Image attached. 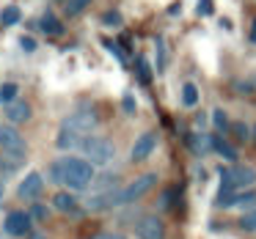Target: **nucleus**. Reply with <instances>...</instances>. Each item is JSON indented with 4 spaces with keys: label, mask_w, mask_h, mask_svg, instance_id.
Returning a JSON list of instances; mask_svg holds the SVG:
<instances>
[{
    "label": "nucleus",
    "mask_w": 256,
    "mask_h": 239,
    "mask_svg": "<svg viewBox=\"0 0 256 239\" xmlns=\"http://www.w3.org/2000/svg\"><path fill=\"white\" fill-rule=\"evenodd\" d=\"M94 165L86 157H64V184L74 193H83L86 187L94 184Z\"/></svg>",
    "instance_id": "nucleus-1"
},
{
    "label": "nucleus",
    "mask_w": 256,
    "mask_h": 239,
    "mask_svg": "<svg viewBox=\"0 0 256 239\" xmlns=\"http://www.w3.org/2000/svg\"><path fill=\"white\" fill-rule=\"evenodd\" d=\"M80 151L86 154V160H88L91 165H108V162L116 157V146H113V140L100 138V135H88V138L80 140Z\"/></svg>",
    "instance_id": "nucleus-2"
},
{
    "label": "nucleus",
    "mask_w": 256,
    "mask_h": 239,
    "mask_svg": "<svg viewBox=\"0 0 256 239\" xmlns=\"http://www.w3.org/2000/svg\"><path fill=\"white\" fill-rule=\"evenodd\" d=\"M96 124H100V116H96L91 107H80V110L69 113V116L64 118L61 127H66V129H72V132H78L80 138H88V135L96 129Z\"/></svg>",
    "instance_id": "nucleus-3"
},
{
    "label": "nucleus",
    "mask_w": 256,
    "mask_h": 239,
    "mask_svg": "<svg viewBox=\"0 0 256 239\" xmlns=\"http://www.w3.org/2000/svg\"><path fill=\"white\" fill-rule=\"evenodd\" d=\"M0 151L3 154H28V143L14 124H0Z\"/></svg>",
    "instance_id": "nucleus-4"
},
{
    "label": "nucleus",
    "mask_w": 256,
    "mask_h": 239,
    "mask_svg": "<svg viewBox=\"0 0 256 239\" xmlns=\"http://www.w3.org/2000/svg\"><path fill=\"white\" fill-rule=\"evenodd\" d=\"M157 184V173H144V176L132 179V182L127 184V187L122 190V206L127 204H135L138 198H144L146 193H149L152 187Z\"/></svg>",
    "instance_id": "nucleus-5"
},
{
    "label": "nucleus",
    "mask_w": 256,
    "mask_h": 239,
    "mask_svg": "<svg viewBox=\"0 0 256 239\" xmlns=\"http://www.w3.org/2000/svg\"><path fill=\"white\" fill-rule=\"evenodd\" d=\"M30 228H34V220H30L28 212H8L6 220H3V231L8 234V237H28Z\"/></svg>",
    "instance_id": "nucleus-6"
},
{
    "label": "nucleus",
    "mask_w": 256,
    "mask_h": 239,
    "mask_svg": "<svg viewBox=\"0 0 256 239\" xmlns=\"http://www.w3.org/2000/svg\"><path fill=\"white\" fill-rule=\"evenodd\" d=\"M135 237L138 239H166V226H162L160 217L144 215L135 223Z\"/></svg>",
    "instance_id": "nucleus-7"
},
{
    "label": "nucleus",
    "mask_w": 256,
    "mask_h": 239,
    "mask_svg": "<svg viewBox=\"0 0 256 239\" xmlns=\"http://www.w3.org/2000/svg\"><path fill=\"white\" fill-rule=\"evenodd\" d=\"M116 206H122V187L110 190V193H91V198L86 201V209L91 212H108Z\"/></svg>",
    "instance_id": "nucleus-8"
},
{
    "label": "nucleus",
    "mask_w": 256,
    "mask_h": 239,
    "mask_svg": "<svg viewBox=\"0 0 256 239\" xmlns=\"http://www.w3.org/2000/svg\"><path fill=\"white\" fill-rule=\"evenodd\" d=\"M42 187H44V179H42V173H28V176L20 182V187H17V195L22 201H36L39 198V193H42Z\"/></svg>",
    "instance_id": "nucleus-9"
},
{
    "label": "nucleus",
    "mask_w": 256,
    "mask_h": 239,
    "mask_svg": "<svg viewBox=\"0 0 256 239\" xmlns=\"http://www.w3.org/2000/svg\"><path fill=\"white\" fill-rule=\"evenodd\" d=\"M228 179L242 193V190H250L256 184V171L250 165H234V168H228Z\"/></svg>",
    "instance_id": "nucleus-10"
},
{
    "label": "nucleus",
    "mask_w": 256,
    "mask_h": 239,
    "mask_svg": "<svg viewBox=\"0 0 256 239\" xmlns=\"http://www.w3.org/2000/svg\"><path fill=\"white\" fill-rule=\"evenodd\" d=\"M154 149H157V132H144V135H138V140H135L130 160H132V162H144Z\"/></svg>",
    "instance_id": "nucleus-11"
},
{
    "label": "nucleus",
    "mask_w": 256,
    "mask_h": 239,
    "mask_svg": "<svg viewBox=\"0 0 256 239\" xmlns=\"http://www.w3.org/2000/svg\"><path fill=\"white\" fill-rule=\"evenodd\" d=\"M237 195H240V190L234 187L232 179H228V168H220V190H218L215 206H232Z\"/></svg>",
    "instance_id": "nucleus-12"
},
{
    "label": "nucleus",
    "mask_w": 256,
    "mask_h": 239,
    "mask_svg": "<svg viewBox=\"0 0 256 239\" xmlns=\"http://www.w3.org/2000/svg\"><path fill=\"white\" fill-rule=\"evenodd\" d=\"M210 149L215 151L218 157H223L226 162H237V149H234V146L228 143L220 132H212L210 135Z\"/></svg>",
    "instance_id": "nucleus-13"
},
{
    "label": "nucleus",
    "mask_w": 256,
    "mask_h": 239,
    "mask_svg": "<svg viewBox=\"0 0 256 239\" xmlns=\"http://www.w3.org/2000/svg\"><path fill=\"white\" fill-rule=\"evenodd\" d=\"M6 118H8V124H14V127H17V124L30 121V105H28V102H22V99L6 105Z\"/></svg>",
    "instance_id": "nucleus-14"
},
{
    "label": "nucleus",
    "mask_w": 256,
    "mask_h": 239,
    "mask_svg": "<svg viewBox=\"0 0 256 239\" xmlns=\"http://www.w3.org/2000/svg\"><path fill=\"white\" fill-rule=\"evenodd\" d=\"M118 182H122V176H118L116 171H102L94 176V193H110V190H118Z\"/></svg>",
    "instance_id": "nucleus-15"
},
{
    "label": "nucleus",
    "mask_w": 256,
    "mask_h": 239,
    "mask_svg": "<svg viewBox=\"0 0 256 239\" xmlns=\"http://www.w3.org/2000/svg\"><path fill=\"white\" fill-rule=\"evenodd\" d=\"M34 25L42 30V33H47V36H61V33H64V25L58 22V17H56V14H50V11L42 14V17L36 19Z\"/></svg>",
    "instance_id": "nucleus-16"
},
{
    "label": "nucleus",
    "mask_w": 256,
    "mask_h": 239,
    "mask_svg": "<svg viewBox=\"0 0 256 239\" xmlns=\"http://www.w3.org/2000/svg\"><path fill=\"white\" fill-rule=\"evenodd\" d=\"M52 206H56L58 212H64V215H78L80 212V204H78V198H74L72 193H56Z\"/></svg>",
    "instance_id": "nucleus-17"
},
{
    "label": "nucleus",
    "mask_w": 256,
    "mask_h": 239,
    "mask_svg": "<svg viewBox=\"0 0 256 239\" xmlns=\"http://www.w3.org/2000/svg\"><path fill=\"white\" fill-rule=\"evenodd\" d=\"M80 135L78 132H72V129H66V127H61L58 129V138H56V146L61 151H69V149H80Z\"/></svg>",
    "instance_id": "nucleus-18"
},
{
    "label": "nucleus",
    "mask_w": 256,
    "mask_h": 239,
    "mask_svg": "<svg viewBox=\"0 0 256 239\" xmlns=\"http://www.w3.org/2000/svg\"><path fill=\"white\" fill-rule=\"evenodd\" d=\"M184 143H188V149L193 151L196 157H201L204 151H210V135H201V132H190L188 138H184Z\"/></svg>",
    "instance_id": "nucleus-19"
},
{
    "label": "nucleus",
    "mask_w": 256,
    "mask_h": 239,
    "mask_svg": "<svg viewBox=\"0 0 256 239\" xmlns=\"http://www.w3.org/2000/svg\"><path fill=\"white\" fill-rule=\"evenodd\" d=\"M232 209H242V212H254L256 209V190H242V193L234 198Z\"/></svg>",
    "instance_id": "nucleus-20"
},
{
    "label": "nucleus",
    "mask_w": 256,
    "mask_h": 239,
    "mask_svg": "<svg viewBox=\"0 0 256 239\" xmlns=\"http://www.w3.org/2000/svg\"><path fill=\"white\" fill-rule=\"evenodd\" d=\"M25 160H28V154H3L0 157V168H3V173H14L17 168L25 165Z\"/></svg>",
    "instance_id": "nucleus-21"
},
{
    "label": "nucleus",
    "mask_w": 256,
    "mask_h": 239,
    "mask_svg": "<svg viewBox=\"0 0 256 239\" xmlns=\"http://www.w3.org/2000/svg\"><path fill=\"white\" fill-rule=\"evenodd\" d=\"M182 105L184 107H196V105H198V85H196V83H184L182 85Z\"/></svg>",
    "instance_id": "nucleus-22"
},
{
    "label": "nucleus",
    "mask_w": 256,
    "mask_h": 239,
    "mask_svg": "<svg viewBox=\"0 0 256 239\" xmlns=\"http://www.w3.org/2000/svg\"><path fill=\"white\" fill-rule=\"evenodd\" d=\"M20 19H22L20 6H6V8H3V14H0V22H3V28H12V25H17Z\"/></svg>",
    "instance_id": "nucleus-23"
},
{
    "label": "nucleus",
    "mask_w": 256,
    "mask_h": 239,
    "mask_svg": "<svg viewBox=\"0 0 256 239\" xmlns=\"http://www.w3.org/2000/svg\"><path fill=\"white\" fill-rule=\"evenodd\" d=\"M88 6H91V0H66V3H64V14H66V17H78V14H83Z\"/></svg>",
    "instance_id": "nucleus-24"
},
{
    "label": "nucleus",
    "mask_w": 256,
    "mask_h": 239,
    "mask_svg": "<svg viewBox=\"0 0 256 239\" xmlns=\"http://www.w3.org/2000/svg\"><path fill=\"white\" fill-rule=\"evenodd\" d=\"M100 22L108 25V28H122V25H124V17L116 11V8H110V11H102Z\"/></svg>",
    "instance_id": "nucleus-25"
},
{
    "label": "nucleus",
    "mask_w": 256,
    "mask_h": 239,
    "mask_svg": "<svg viewBox=\"0 0 256 239\" xmlns=\"http://www.w3.org/2000/svg\"><path fill=\"white\" fill-rule=\"evenodd\" d=\"M17 94H20L17 83H3V88H0V102H3V105H12V102H17Z\"/></svg>",
    "instance_id": "nucleus-26"
},
{
    "label": "nucleus",
    "mask_w": 256,
    "mask_h": 239,
    "mask_svg": "<svg viewBox=\"0 0 256 239\" xmlns=\"http://www.w3.org/2000/svg\"><path fill=\"white\" fill-rule=\"evenodd\" d=\"M212 121H215V129L218 132H226V129H232V124H228V116H226V110H220V107H218V110H212Z\"/></svg>",
    "instance_id": "nucleus-27"
},
{
    "label": "nucleus",
    "mask_w": 256,
    "mask_h": 239,
    "mask_svg": "<svg viewBox=\"0 0 256 239\" xmlns=\"http://www.w3.org/2000/svg\"><path fill=\"white\" fill-rule=\"evenodd\" d=\"M138 77H140V83H146V85L154 80V72H152V66H149L146 58H138Z\"/></svg>",
    "instance_id": "nucleus-28"
},
{
    "label": "nucleus",
    "mask_w": 256,
    "mask_h": 239,
    "mask_svg": "<svg viewBox=\"0 0 256 239\" xmlns=\"http://www.w3.org/2000/svg\"><path fill=\"white\" fill-rule=\"evenodd\" d=\"M240 228H242V231H256V209L240 215Z\"/></svg>",
    "instance_id": "nucleus-29"
},
{
    "label": "nucleus",
    "mask_w": 256,
    "mask_h": 239,
    "mask_svg": "<svg viewBox=\"0 0 256 239\" xmlns=\"http://www.w3.org/2000/svg\"><path fill=\"white\" fill-rule=\"evenodd\" d=\"M50 179H52L56 184H64V157L50 165Z\"/></svg>",
    "instance_id": "nucleus-30"
},
{
    "label": "nucleus",
    "mask_w": 256,
    "mask_h": 239,
    "mask_svg": "<svg viewBox=\"0 0 256 239\" xmlns=\"http://www.w3.org/2000/svg\"><path fill=\"white\" fill-rule=\"evenodd\" d=\"M30 220H47V206L44 204H36L34 201V206H30Z\"/></svg>",
    "instance_id": "nucleus-31"
},
{
    "label": "nucleus",
    "mask_w": 256,
    "mask_h": 239,
    "mask_svg": "<svg viewBox=\"0 0 256 239\" xmlns=\"http://www.w3.org/2000/svg\"><path fill=\"white\" fill-rule=\"evenodd\" d=\"M166 69V44H162V39H157V72H162Z\"/></svg>",
    "instance_id": "nucleus-32"
},
{
    "label": "nucleus",
    "mask_w": 256,
    "mask_h": 239,
    "mask_svg": "<svg viewBox=\"0 0 256 239\" xmlns=\"http://www.w3.org/2000/svg\"><path fill=\"white\" fill-rule=\"evenodd\" d=\"M122 107H124V113H127V116H135V96L132 94H124L122 96Z\"/></svg>",
    "instance_id": "nucleus-33"
},
{
    "label": "nucleus",
    "mask_w": 256,
    "mask_h": 239,
    "mask_svg": "<svg viewBox=\"0 0 256 239\" xmlns=\"http://www.w3.org/2000/svg\"><path fill=\"white\" fill-rule=\"evenodd\" d=\"M20 47H22L25 52H36V39H30V36H20Z\"/></svg>",
    "instance_id": "nucleus-34"
},
{
    "label": "nucleus",
    "mask_w": 256,
    "mask_h": 239,
    "mask_svg": "<svg viewBox=\"0 0 256 239\" xmlns=\"http://www.w3.org/2000/svg\"><path fill=\"white\" fill-rule=\"evenodd\" d=\"M232 132L237 135L240 140H248V138H250V135H248V127H245V124H240V121H237V124H232Z\"/></svg>",
    "instance_id": "nucleus-35"
},
{
    "label": "nucleus",
    "mask_w": 256,
    "mask_h": 239,
    "mask_svg": "<svg viewBox=\"0 0 256 239\" xmlns=\"http://www.w3.org/2000/svg\"><path fill=\"white\" fill-rule=\"evenodd\" d=\"M102 44H105V47H108V50H110V52H113V55H116V58H118V61H122V63H124V52H122V50H118V47H116V44H113V41H110V39H102Z\"/></svg>",
    "instance_id": "nucleus-36"
},
{
    "label": "nucleus",
    "mask_w": 256,
    "mask_h": 239,
    "mask_svg": "<svg viewBox=\"0 0 256 239\" xmlns=\"http://www.w3.org/2000/svg\"><path fill=\"white\" fill-rule=\"evenodd\" d=\"M174 201H176V190H168V193L162 195V206H168V209H171Z\"/></svg>",
    "instance_id": "nucleus-37"
},
{
    "label": "nucleus",
    "mask_w": 256,
    "mask_h": 239,
    "mask_svg": "<svg viewBox=\"0 0 256 239\" xmlns=\"http://www.w3.org/2000/svg\"><path fill=\"white\" fill-rule=\"evenodd\" d=\"M91 239H127V237H122V234H96Z\"/></svg>",
    "instance_id": "nucleus-38"
},
{
    "label": "nucleus",
    "mask_w": 256,
    "mask_h": 239,
    "mask_svg": "<svg viewBox=\"0 0 256 239\" xmlns=\"http://www.w3.org/2000/svg\"><path fill=\"white\" fill-rule=\"evenodd\" d=\"M248 39H250V44H256V19H254V25H250V36H248Z\"/></svg>",
    "instance_id": "nucleus-39"
},
{
    "label": "nucleus",
    "mask_w": 256,
    "mask_h": 239,
    "mask_svg": "<svg viewBox=\"0 0 256 239\" xmlns=\"http://www.w3.org/2000/svg\"><path fill=\"white\" fill-rule=\"evenodd\" d=\"M250 138H254V140H256V124H254V129H250Z\"/></svg>",
    "instance_id": "nucleus-40"
},
{
    "label": "nucleus",
    "mask_w": 256,
    "mask_h": 239,
    "mask_svg": "<svg viewBox=\"0 0 256 239\" xmlns=\"http://www.w3.org/2000/svg\"><path fill=\"white\" fill-rule=\"evenodd\" d=\"M0 201H3V184H0Z\"/></svg>",
    "instance_id": "nucleus-41"
},
{
    "label": "nucleus",
    "mask_w": 256,
    "mask_h": 239,
    "mask_svg": "<svg viewBox=\"0 0 256 239\" xmlns=\"http://www.w3.org/2000/svg\"><path fill=\"white\" fill-rule=\"evenodd\" d=\"M56 3H66V0H56Z\"/></svg>",
    "instance_id": "nucleus-42"
},
{
    "label": "nucleus",
    "mask_w": 256,
    "mask_h": 239,
    "mask_svg": "<svg viewBox=\"0 0 256 239\" xmlns=\"http://www.w3.org/2000/svg\"><path fill=\"white\" fill-rule=\"evenodd\" d=\"M254 85H256V77H254Z\"/></svg>",
    "instance_id": "nucleus-43"
}]
</instances>
